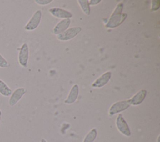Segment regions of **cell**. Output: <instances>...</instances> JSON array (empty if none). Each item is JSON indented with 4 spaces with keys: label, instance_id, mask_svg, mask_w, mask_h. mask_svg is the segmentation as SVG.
<instances>
[{
    "label": "cell",
    "instance_id": "obj_1",
    "mask_svg": "<svg viewBox=\"0 0 160 142\" xmlns=\"http://www.w3.org/2000/svg\"><path fill=\"white\" fill-rule=\"evenodd\" d=\"M123 3H119L117 4L115 9L111 14L108 23L105 25L108 28H115L120 26L126 19L127 14L122 13Z\"/></svg>",
    "mask_w": 160,
    "mask_h": 142
},
{
    "label": "cell",
    "instance_id": "obj_2",
    "mask_svg": "<svg viewBox=\"0 0 160 142\" xmlns=\"http://www.w3.org/2000/svg\"><path fill=\"white\" fill-rule=\"evenodd\" d=\"M116 125L118 131L123 135L129 137L131 135V131L126 121L121 114H119L116 119Z\"/></svg>",
    "mask_w": 160,
    "mask_h": 142
},
{
    "label": "cell",
    "instance_id": "obj_3",
    "mask_svg": "<svg viewBox=\"0 0 160 142\" xmlns=\"http://www.w3.org/2000/svg\"><path fill=\"white\" fill-rule=\"evenodd\" d=\"M81 28L79 26L72 27L71 28L66 29L64 32L62 33L61 34H58L57 36V38L58 39L62 41L70 40L75 36H76L81 31Z\"/></svg>",
    "mask_w": 160,
    "mask_h": 142
},
{
    "label": "cell",
    "instance_id": "obj_4",
    "mask_svg": "<svg viewBox=\"0 0 160 142\" xmlns=\"http://www.w3.org/2000/svg\"><path fill=\"white\" fill-rule=\"evenodd\" d=\"M130 106L128 100H122L113 103L109 109V115L112 116L116 114L119 113Z\"/></svg>",
    "mask_w": 160,
    "mask_h": 142
},
{
    "label": "cell",
    "instance_id": "obj_5",
    "mask_svg": "<svg viewBox=\"0 0 160 142\" xmlns=\"http://www.w3.org/2000/svg\"><path fill=\"white\" fill-rule=\"evenodd\" d=\"M42 17V13L41 10H37L33 14L31 19L24 26V29L27 31H32L38 28Z\"/></svg>",
    "mask_w": 160,
    "mask_h": 142
},
{
    "label": "cell",
    "instance_id": "obj_6",
    "mask_svg": "<svg viewBox=\"0 0 160 142\" xmlns=\"http://www.w3.org/2000/svg\"><path fill=\"white\" fill-rule=\"evenodd\" d=\"M28 59H29V48L26 43H24L19 49L18 61L19 64L24 68H26L28 66Z\"/></svg>",
    "mask_w": 160,
    "mask_h": 142
},
{
    "label": "cell",
    "instance_id": "obj_7",
    "mask_svg": "<svg viewBox=\"0 0 160 142\" xmlns=\"http://www.w3.org/2000/svg\"><path fill=\"white\" fill-rule=\"evenodd\" d=\"M26 90L24 88L21 87L16 88L12 94H11L9 99V104L11 106H14L16 105L19 100L22 98V96L25 94Z\"/></svg>",
    "mask_w": 160,
    "mask_h": 142
},
{
    "label": "cell",
    "instance_id": "obj_8",
    "mask_svg": "<svg viewBox=\"0 0 160 142\" xmlns=\"http://www.w3.org/2000/svg\"><path fill=\"white\" fill-rule=\"evenodd\" d=\"M49 13L54 17L62 19H70L72 14L71 12L59 8H51L49 9Z\"/></svg>",
    "mask_w": 160,
    "mask_h": 142
},
{
    "label": "cell",
    "instance_id": "obj_9",
    "mask_svg": "<svg viewBox=\"0 0 160 142\" xmlns=\"http://www.w3.org/2000/svg\"><path fill=\"white\" fill-rule=\"evenodd\" d=\"M147 94V91L145 89H141L138 91L131 98L128 100L130 105L137 106L142 103Z\"/></svg>",
    "mask_w": 160,
    "mask_h": 142
},
{
    "label": "cell",
    "instance_id": "obj_10",
    "mask_svg": "<svg viewBox=\"0 0 160 142\" xmlns=\"http://www.w3.org/2000/svg\"><path fill=\"white\" fill-rule=\"evenodd\" d=\"M111 77V73L106 71L101 76L98 77L92 83V86L94 88H101L105 86L110 80Z\"/></svg>",
    "mask_w": 160,
    "mask_h": 142
},
{
    "label": "cell",
    "instance_id": "obj_11",
    "mask_svg": "<svg viewBox=\"0 0 160 142\" xmlns=\"http://www.w3.org/2000/svg\"><path fill=\"white\" fill-rule=\"evenodd\" d=\"M71 24L70 19H64L60 21L54 28L53 33L54 34H59L62 33L64 32L66 29H68V27Z\"/></svg>",
    "mask_w": 160,
    "mask_h": 142
},
{
    "label": "cell",
    "instance_id": "obj_12",
    "mask_svg": "<svg viewBox=\"0 0 160 142\" xmlns=\"http://www.w3.org/2000/svg\"><path fill=\"white\" fill-rule=\"evenodd\" d=\"M78 95H79V86L78 84H74L71 88L67 98L65 99L64 103L68 104L74 103L76 101L78 97Z\"/></svg>",
    "mask_w": 160,
    "mask_h": 142
},
{
    "label": "cell",
    "instance_id": "obj_13",
    "mask_svg": "<svg viewBox=\"0 0 160 142\" xmlns=\"http://www.w3.org/2000/svg\"><path fill=\"white\" fill-rule=\"evenodd\" d=\"M11 89L2 79H0V94L5 97L10 96L12 94Z\"/></svg>",
    "mask_w": 160,
    "mask_h": 142
},
{
    "label": "cell",
    "instance_id": "obj_14",
    "mask_svg": "<svg viewBox=\"0 0 160 142\" xmlns=\"http://www.w3.org/2000/svg\"><path fill=\"white\" fill-rule=\"evenodd\" d=\"M97 129L96 128H92L86 135L82 142H94L97 137Z\"/></svg>",
    "mask_w": 160,
    "mask_h": 142
},
{
    "label": "cell",
    "instance_id": "obj_15",
    "mask_svg": "<svg viewBox=\"0 0 160 142\" xmlns=\"http://www.w3.org/2000/svg\"><path fill=\"white\" fill-rule=\"evenodd\" d=\"M79 6H81L82 11L86 15L90 14V6L89 1L88 0H78V1Z\"/></svg>",
    "mask_w": 160,
    "mask_h": 142
},
{
    "label": "cell",
    "instance_id": "obj_16",
    "mask_svg": "<svg viewBox=\"0 0 160 142\" xmlns=\"http://www.w3.org/2000/svg\"><path fill=\"white\" fill-rule=\"evenodd\" d=\"M9 66V62L4 58L2 55L0 54V68H5Z\"/></svg>",
    "mask_w": 160,
    "mask_h": 142
},
{
    "label": "cell",
    "instance_id": "obj_17",
    "mask_svg": "<svg viewBox=\"0 0 160 142\" xmlns=\"http://www.w3.org/2000/svg\"><path fill=\"white\" fill-rule=\"evenodd\" d=\"M160 6V1H151V11H157Z\"/></svg>",
    "mask_w": 160,
    "mask_h": 142
},
{
    "label": "cell",
    "instance_id": "obj_18",
    "mask_svg": "<svg viewBox=\"0 0 160 142\" xmlns=\"http://www.w3.org/2000/svg\"><path fill=\"white\" fill-rule=\"evenodd\" d=\"M52 0H36L35 2L40 5H46L52 2Z\"/></svg>",
    "mask_w": 160,
    "mask_h": 142
},
{
    "label": "cell",
    "instance_id": "obj_19",
    "mask_svg": "<svg viewBox=\"0 0 160 142\" xmlns=\"http://www.w3.org/2000/svg\"><path fill=\"white\" fill-rule=\"evenodd\" d=\"M101 1V0H91V1H89V6L90 5L94 6L99 4Z\"/></svg>",
    "mask_w": 160,
    "mask_h": 142
},
{
    "label": "cell",
    "instance_id": "obj_20",
    "mask_svg": "<svg viewBox=\"0 0 160 142\" xmlns=\"http://www.w3.org/2000/svg\"><path fill=\"white\" fill-rule=\"evenodd\" d=\"M41 142H47V141H46V140L45 139L42 138V139H41Z\"/></svg>",
    "mask_w": 160,
    "mask_h": 142
},
{
    "label": "cell",
    "instance_id": "obj_21",
    "mask_svg": "<svg viewBox=\"0 0 160 142\" xmlns=\"http://www.w3.org/2000/svg\"><path fill=\"white\" fill-rule=\"evenodd\" d=\"M0 116H2V111L1 109H0Z\"/></svg>",
    "mask_w": 160,
    "mask_h": 142
},
{
    "label": "cell",
    "instance_id": "obj_22",
    "mask_svg": "<svg viewBox=\"0 0 160 142\" xmlns=\"http://www.w3.org/2000/svg\"><path fill=\"white\" fill-rule=\"evenodd\" d=\"M1 118H2V116H0V121H1Z\"/></svg>",
    "mask_w": 160,
    "mask_h": 142
},
{
    "label": "cell",
    "instance_id": "obj_23",
    "mask_svg": "<svg viewBox=\"0 0 160 142\" xmlns=\"http://www.w3.org/2000/svg\"><path fill=\"white\" fill-rule=\"evenodd\" d=\"M0 95H1V94H0Z\"/></svg>",
    "mask_w": 160,
    "mask_h": 142
}]
</instances>
